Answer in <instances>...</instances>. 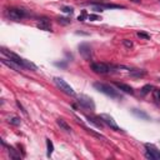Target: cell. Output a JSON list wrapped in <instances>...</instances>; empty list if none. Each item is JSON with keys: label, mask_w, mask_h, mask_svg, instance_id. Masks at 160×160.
Segmentation results:
<instances>
[{"label": "cell", "mask_w": 160, "mask_h": 160, "mask_svg": "<svg viewBox=\"0 0 160 160\" xmlns=\"http://www.w3.org/2000/svg\"><path fill=\"white\" fill-rule=\"evenodd\" d=\"M94 88L98 90V92L103 93L105 95H108L110 98H114V99H121V95L118 93V90H115L111 85L108 84H104V83H94Z\"/></svg>", "instance_id": "obj_1"}, {"label": "cell", "mask_w": 160, "mask_h": 160, "mask_svg": "<svg viewBox=\"0 0 160 160\" xmlns=\"http://www.w3.org/2000/svg\"><path fill=\"white\" fill-rule=\"evenodd\" d=\"M6 14L8 17L12 19V20H15V21H19L21 19H24L25 17H28V13L26 10L24 9H20V8H9L6 10Z\"/></svg>", "instance_id": "obj_2"}, {"label": "cell", "mask_w": 160, "mask_h": 160, "mask_svg": "<svg viewBox=\"0 0 160 160\" xmlns=\"http://www.w3.org/2000/svg\"><path fill=\"white\" fill-rule=\"evenodd\" d=\"M54 83L56 84V86L59 88L61 92L65 93V94L71 95V97H75V95H76L75 92H74V89H73L64 79H61V78H54Z\"/></svg>", "instance_id": "obj_3"}, {"label": "cell", "mask_w": 160, "mask_h": 160, "mask_svg": "<svg viewBox=\"0 0 160 160\" xmlns=\"http://www.w3.org/2000/svg\"><path fill=\"white\" fill-rule=\"evenodd\" d=\"M99 118H100V120L103 121L105 125H108L110 129H113L115 131H123L118 126V124H116V121L114 120V118H113V116H110L109 114H100Z\"/></svg>", "instance_id": "obj_4"}, {"label": "cell", "mask_w": 160, "mask_h": 160, "mask_svg": "<svg viewBox=\"0 0 160 160\" xmlns=\"http://www.w3.org/2000/svg\"><path fill=\"white\" fill-rule=\"evenodd\" d=\"M90 68L97 74H108L111 71V68L113 66H110L109 64H105V63H92Z\"/></svg>", "instance_id": "obj_5"}, {"label": "cell", "mask_w": 160, "mask_h": 160, "mask_svg": "<svg viewBox=\"0 0 160 160\" xmlns=\"http://www.w3.org/2000/svg\"><path fill=\"white\" fill-rule=\"evenodd\" d=\"M79 53L85 60L90 61L93 59V50H92V46L86 43H83V44L79 45Z\"/></svg>", "instance_id": "obj_6"}, {"label": "cell", "mask_w": 160, "mask_h": 160, "mask_svg": "<svg viewBox=\"0 0 160 160\" xmlns=\"http://www.w3.org/2000/svg\"><path fill=\"white\" fill-rule=\"evenodd\" d=\"M145 149H146V153H145V156L148 159H151V160H160V150L151 145V144H145Z\"/></svg>", "instance_id": "obj_7"}, {"label": "cell", "mask_w": 160, "mask_h": 160, "mask_svg": "<svg viewBox=\"0 0 160 160\" xmlns=\"http://www.w3.org/2000/svg\"><path fill=\"white\" fill-rule=\"evenodd\" d=\"M78 103L85 109H90V110L95 109V104H94L93 99L86 97V95H79L78 97Z\"/></svg>", "instance_id": "obj_8"}, {"label": "cell", "mask_w": 160, "mask_h": 160, "mask_svg": "<svg viewBox=\"0 0 160 160\" xmlns=\"http://www.w3.org/2000/svg\"><path fill=\"white\" fill-rule=\"evenodd\" d=\"M36 26L40 29V30H45V31H53L51 30V24H50V20L48 18H41L39 20V23L36 24Z\"/></svg>", "instance_id": "obj_9"}, {"label": "cell", "mask_w": 160, "mask_h": 160, "mask_svg": "<svg viewBox=\"0 0 160 160\" xmlns=\"http://www.w3.org/2000/svg\"><path fill=\"white\" fill-rule=\"evenodd\" d=\"M1 63L4 64V65H6V66H9V68H12V69H14L15 71H21V70H24L23 68H21L18 63H15L14 60H12V59H1Z\"/></svg>", "instance_id": "obj_10"}, {"label": "cell", "mask_w": 160, "mask_h": 160, "mask_svg": "<svg viewBox=\"0 0 160 160\" xmlns=\"http://www.w3.org/2000/svg\"><path fill=\"white\" fill-rule=\"evenodd\" d=\"M114 85L119 90H121V92H124L126 94H131V95L134 94V89H133L130 85H128V84H124V83H114Z\"/></svg>", "instance_id": "obj_11"}, {"label": "cell", "mask_w": 160, "mask_h": 160, "mask_svg": "<svg viewBox=\"0 0 160 160\" xmlns=\"http://www.w3.org/2000/svg\"><path fill=\"white\" fill-rule=\"evenodd\" d=\"M86 119L90 121V123H93V124L97 126V128H103L104 126V123L100 120V118L98 116V118H95V116H90V115H86Z\"/></svg>", "instance_id": "obj_12"}, {"label": "cell", "mask_w": 160, "mask_h": 160, "mask_svg": "<svg viewBox=\"0 0 160 160\" xmlns=\"http://www.w3.org/2000/svg\"><path fill=\"white\" fill-rule=\"evenodd\" d=\"M56 124L59 125L63 130H65V131H68V133H71V128H70V125H69L64 119H60V118H59V119H56Z\"/></svg>", "instance_id": "obj_13"}, {"label": "cell", "mask_w": 160, "mask_h": 160, "mask_svg": "<svg viewBox=\"0 0 160 160\" xmlns=\"http://www.w3.org/2000/svg\"><path fill=\"white\" fill-rule=\"evenodd\" d=\"M130 75L135 76V78L145 76L146 75V70H144V69H133V70H130Z\"/></svg>", "instance_id": "obj_14"}, {"label": "cell", "mask_w": 160, "mask_h": 160, "mask_svg": "<svg viewBox=\"0 0 160 160\" xmlns=\"http://www.w3.org/2000/svg\"><path fill=\"white\" fill-rule=\"evenodd\" d=\"M46 149H48L46 155H48V158H50L53 151H54V144H53V141L50 139H46Z\"/></svg>", "instance_id": "obj_15"}, {"label": "cell", "mask_w": 160, "mask_h": 160, "mask_svg": "<svg viewBox=\"0 0 160 160\" xmlns=\"http://www.w3.org/2000/svg\"><path fill=\"white\" fill-rule=\"evenodd\" d=\"M8 121L15 126H19L21 124V120H20V118H18V116H8Z\"/></svg>", "instance_id": "obj_16"}, {"label": "cell", "mask_w": 160, "mask_h": 160, "mask_svg": "<svg viewBox=\"0 0 160 160\" xmlns=\"http://www.w3.org/2000/svg\"><path fill=\"white\" fill-rule=\"evenodd\" d=\"M9 149V155H10V158L12 159H15V160H19L21 156H20V154H18L17 153V150H15L14 148H12V146H9L8 148Z\"/></svg>", "instance_id": "obj_17"}, {"label": "cell", "mask_w": 160, "mask_h": 160, "mask_svg": "<svg viewBox=\"0 0 160 160\" xmlns=\"http://www.w3.org/2000/svg\"><path fill=\"white\" fill-rule=\"evenodd\" d=\"M151 89H153V85H150V84L144 85V86L141 88V90H140V95H141V97H145L146 94L150 93V90H151Z\"/></svg>", "instance_id": "obj_18"}, {"label": "cell", "mask_w": 160, "mask_h": 160, "mask_svg": "<svg viewBox=\"0 0 160 160\" xmlns=\"http://www.w3.org/2000/svg\"><path fill=\"white\" fill-rule=\"evenodd\" d=\"M133 113H134L138 118H141V119H149V116L146 113H144V111H139L138 109H133Z\"/></svg>", "instance_id": "obj_19"}, {"label": "cell", "mask_w": 160, "mask_h": 160, "mask_svg": "<svg viewBox=\"0 0 160 160\" xmlns=\"http://www.w3.org/2000/svg\"><path fill=\"white\" fill-rule=\"evenodd\" d=\"M153 98L156 103H160V89H154L153 90Z\"/></svg>", "instance_id": "obj_20"}, {"label": "cell", "mask_w": 160, "mask_h": 160, "mask_svg": "<svg viewBox=\"0 0 160 160\" xmlns=\"http://www.w3.org/2000/svg\"><path fill=\"white\" fill-rule=\"evenodd\" d=\"M136 35L139 36L140 39H144V40H149V39H150V35L146 34V33H144V31H138Z\"/></svg>", "instance_id": "obj_21"}, {"label": "cell", "mask_w": 160, "mask_h": 160, "mask_svg": "<svg viewBox=\"0 0 160 160\" xmlns=\"http://www.w3.org/2000/svg\"><path fill=\"white\" fill-rule=\"evenodd\" d=\"M61 12L66 13V14H73L74 13V8H71V6H63L61 8Z\"/></svg>", "instance_id": "obj_22"}, {"label": "cell", "mask_w": 160, "mask_h": 160, "mask_svg": "<svg viewBox=\"0 0 160 160\" xmlns=\"http://www.w3.org/2000/svg\"><path fill=\"white\" fill-rule=\"evenodd\" d=\"M58 21H59L60 24H63V25H68V24H70V20L66 19V18H59V19H58Z\"/></svg>", "instance_id": "obj_23"}, {"label": "cell", "mask_w": 160, "mask_h": 160, "mask_svg": "<svg viewBox=\"0 0 160 160\" xmlns=\"http://www.w3.org/2000/svg\"><path fill=\"white\" fill-rule=\"evenodd\" d=\"M85 18H88V14H86V12H85V10H83L81 15H79V17H78V20H79V21H84Z\"/></svg>", "instance_id": "obj_24"}, {"label": "cell", "mask_w": 160, "mask_h": 160, "mask_svg": "<svg viewBox=\"0 0 160 160\" xmlns=\"http://www.w3.org/2000/svg\"><path fill=\"white\" fill-rule=\"evenodd\" d=\"M88 19L90 21H97V20H100V17H98V15H94V14H90V15H88Z\"/></svg>", "instance_id": "obj_25"}, {"label": "cell", "mask_w": 160, "mask_h": 160, "mask_svg": "<svg viewBox=\"0 0 160 160\" xmlns=\"http://www.w3.org/2000/svg\"><path fill=\"white\" fill-rule=\"evenodd\" d=\"M123 44H124L126 48H129V49H130V48H133V41L128 40V39H124V40H123Z\"/></svg>", "instance_id": "obj_26"}, {"label": "cell", "mask_w": 160, "mask_h": 160, "mask_svg": "<svg viewBox=\"0 0 160 160\" xmlns=\"http://www.w3.org/2000/svg\"><path fill=\"white\" fill-rule=\"evenodd\" d=\"M17 105H18V106H19V108H20V110H21V111H23V113H24V114L26 115V110H25V109L23 108V105H21V104H20V101H17Z\"/></svg>", "instance_id": "obj_27"}, {"label": "cell", "mask_w": 160, "mask_h": 160, "mask_svg": "<svg viewBox=\"0 0 160 160\" xmlns=\"http://www.w3.org/2000/svg\"><path fill=\"white\" fill-rule=\"evenodd\" d=\"M56 66H60V68H65L66 66V63H55Z\"/></svg>", "instance_id": "obj_28"}, {"label": "cell", "mask_w": 160, "mask_h": 160, "mask_svg": "<svg viewBox=\"0 0 160 160\" xmlns=\"http://www.w3.org/2000/svg\"><path fill=\"white\" fill-rule=\"evenodd\" d=\"M130 1H133V3H140L141 0H130Z\"/></svg>", "instance_id": "obj_29"}]
</instances>
